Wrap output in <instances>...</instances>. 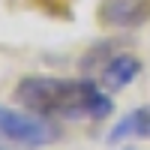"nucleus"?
<instances>
[{
	"label": "nucleus",
	"instance_id": "5",
	"mask_svg": "<svg viewBox=\"0 0 150 150\" xmlns=\"http://www.w3.org/2000/svg\"><path fill=\"white\" fill-rule=\"evenodd\" d=\"M126 138H150V105H141V108H132L129 114H123L111 132L105 135L108 144H120Z\"/></svg>",
	"mask_w": 150,
	"mask_h": 150
},
{
	"label": "nucleus",
	"instance_id": "6",
	"mask_svg": "<svg viewBox=\"0 0 150 150\" xmlns=\"http://www.w3.org/2000/svg\"><path fill=\"white\" fill-rule=\"evenodd\" d=\"M123 150H138V147H123Z\"/></svg>",
	"mask_w": 150,
	"mask_h": 150
},
{
	"label": "nucleus",
	"instance_id": "3",
	"mask_svg": "<svg viewBox=\"0 0 150 150\" xmlns=\"http://www.w3.org/2000/svg\"><path fill=\"white\" fill-rule=\"evenodd\" d=\"M150 21V0H102L99 24L105 27H141Z\"/></svg>",
	"mask_w": 150,
	"mask_h": 150
},
{
	"label": "nucleus",
	"instance_id": "4",
	"mask_svg": "<svg viewBox=\"0 0 150 150\" xmlns=\"http://www.w3.org/2000/svg\"><path fill=\"white\" fill-rule=\"evenodd\" d=\"M138 72H141V63L135 60L132 54H114V57H108L105 60V66H102V84H105V90H123V87H129L135 78H138Z\"/></svg>",
	"mask_w": 150,
	"mask_h": 150
},
{
	"label": "nucleus",
	"instance_id": "2",
	"mask_svg": "<svg viewBox=\"0 0 150 150\" xmlns=\"http://www.w3.org/2000/svg\"><path fill=\"white\" fill-rule=\"evenodd\" d=\"M0 135L24 147H42L57 138V129L51 123H45V117L39 114L27 117V114H18V111L0 105Z\"/></svg>",
	"mask_w": 150,
	"mask_h": 150
},
{
	"label": "nucleus",
	"instance_id": "1",
	"mask_svg": "<svg viewBox=\"0 0 150 150\" xmlns=\"http://www.w3.org/2000/svg\"><path fill=\"white\" fill-rule=\"evenodd\" d=\"M15 99L39 117L60 120H105L111 114V99L87 78H48V75H27L15 87Z\"/></svg>",
	"mask_w": 150,
	"mask_h": 150
}]
</instances>
